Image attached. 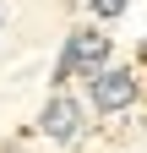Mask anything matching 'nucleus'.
Returning a JSON list of instances; mask_svg holds the SVG:
<instances>
[{
  "label": "nucleus",
  "instance_id": "20e7f679",
  "mask_svg": "<svg viewBox=\"0 0 147 153\" xmlns=\"http://www.w3.org/2000/svg\"><path fill=\"white\" fill-rule=\"evenodd\" d=\"M87 6H93V16H98V22H120V16L131 11V0H87Z\"/></svg>",
  "mask_w": 147,
  "mask_h": 153
},
{
  "label": "nucleus",
  "instance_id": "7ed1b4c3",
  "mask_svg": "<svg viewBox=\"0 0 147 153\" xmlns=\"http://www.w3.org/2000/svg\"><path fill=\"white\" fill-rule=\"evenodd\" d=\"M82 115H87L82 99H71L65 88H54L49 99H44V109H38V131H44L49 142H76V137H82V126H87Z\"/></svg>",
  "mask_w": 147,
  "mask_h": 153
},
{
  "label": "nucleus",
  "instance_id": "f03ea898",
  "mask_svg": "<svg viewBox=\"0 0 147 153\" xmlns=\"http://www.w3.org/2000/svg\"><path fill=\"white\" fill-rule=\"evenodd\" d=\"M82 82H87V109H98V115H120V109H131L142 99L136 71L131 66H115V60H109L104 71H93V76H82Z\"/></svg>",
  "mask_w": 147,
  "mask_h": 153
},
{
  "label": "nucleus",
  "instance_id": "f257e3e1",
  "mask_svg": "<svg viewBox=\"0 0 147 153\" xmlns=\"http://www.w3.org/2000/svg\"><path fill=\"white\" fill-rule=\"evenodd\" d=\"M109 60H115V38H109L104 27H76V33H65L60 60H54V76H49V82L65 88L71 76H93V71H104Z\"/></svg>",
  "mask_w": 147,
  "mask_h": 153
}]
</instances>
